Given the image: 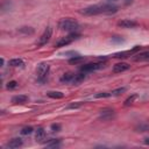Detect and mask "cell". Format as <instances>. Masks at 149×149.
<instances>
[{
	"label": "cell",
	"instance_id": "obj_1",
	"mask_svg": "<svg viewBox=\"0 0 149 149\" xmlns=\"http://www.w3.org/2000/svg\"><path fill=\"white\" fill-rule=\"evenodd\" d=\"M116 12H118V6H115L112 2H105V3H97L85 7L79 13L86 16H92L98 14H114Z\"/></svg>",
	"mask_w": 149,
	"mask_h": 149
},
{
	"label": "cell",
	"instance_id": "obj_2",
	"mask_svg": "<svg viewBox=\"0 0 149 149\" xmlns=\"http://www.w3.org/2000/svg\"><path fill=\"white\" fill-rule=\"evenodd\" d=\"M58 27H59V29H62V30L72 33V31H76V30L79 28V23H78L76 20H73V19L66 17V19H63V20L59 21Z\"/></svg>",
	"mask_w": 149,
	"mask_h": 149
},
{
	"label": "cell",
	"instance_id": "obj_3",
	"mask_svg": "<svg viewBox=\"0 0 149 149\" xmlns=\"http://www.w3.org/2000/svg\"><path fill=\"white\" fill-rule=\"evenodd\" d=\"M79 37H80V34L72 31V33H70L68 36L62 37L59 41H57V42H56V44H55V47H56V48H62V47H65V45H68V44L72 43L74 40H78Z\"/></svg>",
	"mask_w": 149,
	"mask_h": 149
},
{
	"label": "cell",
	"instance_id": "obj_4",
	"mask_svg": "<svg viewBox=\"0 0 149 149\" xmlns=\"http://www.w3.org/2000/svg\"><path fill=\"white\" fill-rule=\"evenodd\" d=\"M49 70H50V65L48 63H40L37 65V78L41 83H43L48 74H49Z\"/></svg>",
	"mask_w": 149,
	"mask_h": 149
},
{
	"label": "cell",
	"instance_id": "obj_5",
	"mask_svg": "<svg viewBox=\"0 0 149 149\" xmlns=\"http://www.w3.org/2000/svg\"><path fill=\"white\" fill-rule=\"evenodd\" d=\"M105 64L102 62H95V63H87V64H84L81 68H80V71L81 72H93V71H97L101 68H104Z\"/></svg>",
	"mask_w": 149,
	"mask_h": 149
},
{
	"label": "cell",
	"instance_id": "obj_6",
	"mask_svg": "<svg viewBox=\"0 0 149 149\" xmlns=\"http://www.w3.org/2000/svg\"><path fill=\"white\" fill-rule=\"evenodd\" d=\"M51 35H52V28H51V27H47V28H45V30L43 31V34L38 37L37 47H42V45L47 44V43L49 42V40H50Z\"/></svg>",
	"mask_w": 149,
	"mask_h": 149
},
{
	"label": "cell",
	"instance_id": "obj_7",
	"mask_svg": "<svg viewBox=\"0 0 149 149\" xmlns=\"http://www.w3.org/2000/svg\"><path fill=\"white\" fill-rule=\"evenodd\" d=\"M114 116H115V112L113 108H109V107H105L99 112V118L104 121H109Z\"/></svg>",
	"mask_w": 149,
	"mask_h": 149
},
{
	"label": "cell",
	"instance_id": "obj_8",
	"mask_svg": "<svg viewBox=\"0 0 149 149\" xmlns=\"http://www.w3.org/2000/svg\"><path fill=\"white\" fill-rule=\"evenodd\" d=\"M139 50H140V45H135V47H134L133 49H130V50L115 52V54L113 55V57H114V58H126V57H129L130 55L135 54V52H136V51H139Z\"/></svg>",
	"mask_w": 149,
	"mask_h": 149
},
{
	"label": "cell",
	"instance_id": "obj_9",
	"mask_svg": "<svg viewBox=\"0 0 149 149\" xmlns=\"http://www.w3.org/2000/svg\"><path fill=\"white\" fill-rule=\"evenodd\" d=\"M118 26L121 27V28H135L139 26V23L134 20H128V19H125V20H121L118 22Z\"/></svg>",
	"mask_w": 149,
	"mask_h": 149
},
{
	"label": "cell",
	"instance_id": "obj_10",
	"mask_svg": "<svg viewBox=\"0 0 149 149\" xmlns=\"http://www.w3.org/2000/svg\"><path fill=\"white\" fill-rule=\"evenodd\" d=\"M129 68H130V65L127 64V63H123V62H121V63H116V64L113 66V72H114V73H120V72L127 71Z\"/></svg>",
	"mask_w": 149,
	"mask_h": 149
},
{
	"label": "cell",
	"instance_id": "obj_11",
	"mask_svg": "<svg viewBox=\"0 0 149 149\" xmlns=\"http://www.w3.org/2000/svg\"><path fill=\"white\" fill-rule=\"evenodd\" d=\"M23 144V141L20 139V137H15V139H12L8 143H7V148H10V149H15V148H19Z\"/></svg>",
	"mask_w": 149,
	"mask_h": 149
},
{
	"label": "cell",
	"instance_id": "obj_12",
	"mask_svg": "<svg viewBox=\"0 0 149 149\" xmlns=\"http://www.w3.org/2000/svg\"><path fill=\"white\" fill-rule=\"evenodd\" d=\"M27 100H28V97L24 95V94L14 95V97L12 98V102H13L14 105H21V104H24V102H27Z\"/></svg>",
	"mask_w": 149,
	"mask_h": 149
},
{
	"label": "cell",
	"instance_id": "obj_13",
	"mask_svg": "<svg viewBox=\"0 0 149 149\" xmlns=\"http://www.w3.org/2000/svg\"><path fill=\"white\" fill-rule=\"evenodd\" d=\"M35 139L37 142H43V140L45 139V130L43 127H37V129L35 130Z\"/></svg>",
	"mask_w": 149,
	"mask_h": 149
},
{
	"label": "cell",
	"instance_id": "obj_14",
	"mask_svg": "<svg viewBox=\"0 0 149 149\" xmlns=\"http://www.w3.org/2000/svg\"><path fill=\"white\" fill-rule=\"evenodd\" d=\"M133 59L135 62H142V61H147L149 62V51H144V52H141V54H136Z\"/></svg>",
	"mask_w": 149,
	"mask_h": 149
},
{
	"label": "cell",
	"instance_id": "obj_15",
	"mask_svg": "<svg viewBox=\"0 0 149 149\" xmlns=\"http://www.w3.org/2000/svg\"><path fill=\"white\" fill-rule=\"evenodd\" d=\"M84 79H85V72L74 73V76H73V78H72V80H71V84L78 85V84H80L81 81H84Z\"/></svg>",
	"mask_w": 149,
	"mask_h": 149
},
{
	"label": "cell",
	"instance_id": "obj_16",
	"mask_svg": "<svg viewBox=\"0 0 149 149\" xmlns=\"http://www.w3.org/2000/svg\"><path fill=\"white\" fill-rule=\"evenodd\" d=\"M47 95L52 99H62L64 97V93H62L61 91H49L47 92Z\"/></svg>",
	"mask_w": 149,
	"mask_h": 149
},
{
	"label": "cell",
	"instance_id": "obj_17",
	"mask_svg": "<svg viewBox=\"0 0 149 149\" xmlns=\"http://www.w3.org/2000/svg\"><path fill=\"white\" fill-rule=\"evenodd\" d=\"M135 130H136V132H140V133L149 132V122H142V123L137 125V126L135 127Z\"/></svg>",
	"mask_w": 149,
	"mask_h": 149
},
{
	"label": "cell",
	"instance_id": "obj_18",
	"mask_svg": "<svg viewBox=\"0 0 149 149\" xmlns=\"http://www.w3.org/2000/svg\"><path fill=\"white\" fill-rule=\"evenodd\" d=\"M85 61V57L84 56H80V55H77V56H73L69 59V63L70 64H78V63H81Z\"/></svg>",
	"mask_w": 149,
	"mask_h": 149
},
{
	"label": "cell",
	"instance_id": "obj_19",
	"mask_svg": "<svg viewBox=\"0 0 149 149\" xmlns=\"http://www.w3.org/2000/svg\"><path fill=\"white\" fill-rule=\"evenodd\" d=\"M73 76H74V73H72V72H66V73H64V74L61 77V81H62V83H71Z\"/></svg>",
	"mask_w": 149,
	"mask_h": 149
},
{
	"label": "cell",
	"instance_id": "obj_20",
	"mask_svg": "<svg viewBox=\"0 0 149 149\" xmlns=\"http://www.w3.org/2000/svg\"><path fill=\"white\" fill-rule=\"evenodd\" d=\"M17 31L21 33V34H23V35H31V34H34L35 30L31 27H21V28H19Z\"/></svg>",
	"mask_w": 149,
	"mask_h": 149
},
{
	"label": "cell",
	"instance_id": "obj_21",
	"mask_svg": "<svg viewBox=\"0 0 149 149\" xmlns=\"http://www.w3.org/2000/svg\"><path fill=\"white\" fill-rule=\"evenodd\" d=\"M8 64L10 66H22L24 63H23V61L21 58H13V59H10L8 62Z\"/></svg>",
	"mask_w": 149,
	"mask_h": 149
},
{
	"label": "cell",
	"instance_id": "obj_22",
	"mask_svg": "<svg viewBox=\"0 0 149 149\" xmlns=\"http://www.w3.org/2000/svg\"><path fill=\"white\" fill-rule=\"evenodd\" d=\"M45 144H47V147H49V148H56V147H59L61 140H58V139H51V140H50L49 142H47Z\"/></svg>",
	"mask_w": 149,
	"mask_h": 149
},
{
	"label": "cell",
	"instance_id": "obj_23",
	"mask_svg": "<svg viewBox=\"0 0 149 149\" xmlns=\"http://www.w3.org/2000/svg\"><path fill=\"white\" fill-rule=\"evenodd\" d=\"M137 98V94L135 93V94H132V95H129L126 100H125V102H123V105L125 106H129V105H132L134 101H135V99Z\"/></svg>",
	"mask_w": 149,
	"mask_h": 149
},
{
	"label": "cell",
	"instance_id": "obj_24",
	"mask_svg": "<svg viewBox=\"0 0 149 149\" xmlns=\"http://www.w3.org/2000/svg\"><path fill=\"white\" fill-rule=\"evenodd\" d=\"M126 87H119V88H115V90H113L112 92H111V94L113 95V97H118V95H120V94H122L123 92H126Z\"/></svg>",
	"mask_w": 149,
	"mask_h": 149
},
{
	"label": "cell",
	"instance_id": "obj_25",
	"mask_svg": "<svg viewBox=\"0 0 149 149\" xmlns=\"http://www.w3.org/2000/svg\"><path fill=\"white\" fill-rule=\"evenodd\" d=\"M33 132H34V128L31 126H27V127H23L21 129V134L22 135H30Z\"/></svg>",
	"mask_w": 149,
	"mask_h": 149
},
{
	"label": "cell",
	"instance_id": "obj_26",
	"mask_svg": "<svg viewBox=\"0 0 149 149\" xmlns=\"http://www.w3.org/2000/svg\"><path fill=\"white\" fill-rule=\"evenodd\" d=\"M81 105H83V102H73V104L68 105L66 108H68V109H76V108H79Z\"/></svg>",
	"mask_w": 149,
	"mask_h": 149
},
{
	"label": "cell",
	"instance_id": "obj_27",
	"mask_svg": "<svg viewBox=\"0 0 149 149\" xmlns=\"http://www.w3.org/2000/svg\"><path fill=\"white\" fill-rule=\"evenodd\" d=\"M111 95H112L111 92H99L95 94V98H108Z\"/></svg>",
	"mask_w": 149,
	"mask_h": 149
},
{
	"label": "cell",
	"instance_id": "obj_28",
	"mask_svg": "<svg viewBox=\"0 0 149 149\" xmlns=\"http://www.w3.org/2000/svg\"><path fill=\"white\" fill-rule=\"evenodd\" d=\"M111 41H112L113 43H122V42H125V40H123L121 36H113Z\"/></svg>",
	"mask_w": 149,
	"mask_h": 149
},
{
	"label": "cell",
	"instance_id": "obj_29",
	"mask_svg": "<svg viewBox=\"0 0 149 149\" xmlns=\"http://www.w3.org/2000/svg\"><path fill=\"white\" fill-rule=\"evenodd\" d=\"M16 86H17V81H15V80H10L7 83V88H9V90L15 88Z\"/></svg>",
	"mask_w": 149,
	"mask_h": 149
},
{
	"label": "cell",
	"instance_id": "obj_30",
	"mask_svg": "<svg viewBox=\"0 0 149 149\" xmlns=\"http://www.w3.org/2000/svg\"><path fill=\"white\" fill-rule=\"evenodd\" d=\"M50 128H51V130H52V132H59V130L62 129V127H61V125H59V123H52Z\"/></svg>",
	"mask_w": 149,
	"mask_h": 149
},
{
	"label": "cell",
	"instance_id": "obj_31",
	"mask_svg": "<svg viewBox=\"0 0 149 149\" xmlns=\"http://www.w3.org/2000/svg\"><path fill=\"white\" fill-rule=\"evenodd\" d=\"M133 1H134V0H123V3H125L126 6H129V5L133 3Z\"/></svg>",
	"mask_w": 149,
	"mask_h": 149
},
{
	"label": "cell",
	"instance_id": "obj_32",
	"mask_svg": "<svg viewBox=\"0 0 149 149\" xmlns=\"http://www.w3.org/2000/svg\"><path fill=\"white\" fill-rule=\"evenodd\" d=\"M144 143L149 146V137H146V139H144Z\"/></svg>",
	"mask_w": 149,
	"mask_h": 149
},
{
	"label": "cell",
	"instance_id": "obj_33",
	"mask_svg": "<svg viewBox=\"0 0 149 149\" xmlns=\"http://www.w3.org/2000/svg\"><path fill=\"white\" fill-rule=\"evenodd\" d=\"M107 2H115V1H118V0H106Z\"/></svg>",
	"mask_w": 149,
	"mask_h": 149
}]
</instances>
